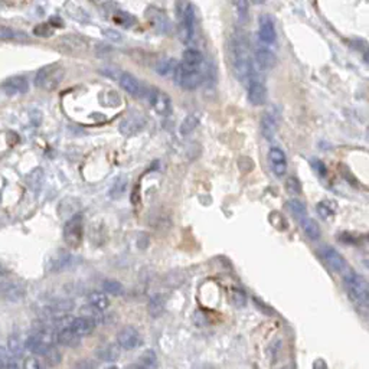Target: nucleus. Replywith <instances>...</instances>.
<instances>
[{
	"instance_id": "393cba45",
	"label": "nucleus",
	"mask_w": 369,
	"mask_h": 369,
	"mask_svg": "<svg viewBox=\"0 0 369 369\" xmlns=\"http://www.w3.org/2000/svg\"><path fill=\"white\" fill-rule=\"evenodd\" d=\"M88 301L90 304L94 306L95 309H98L100 312H104L110 307V300L107 295H104L103 292H92L88 295Z\"/></svg>"
},
{
	"instance_id": "49530a36",
	"label": "nucleus",
	"mask_w": 369,
	"mask_h": 369,
	"mask_svg": "<svg viewBox=\"0 0 369 369\" xmlns=\"http://www.w3.org/2000/svg\"><path fill=\"white\" fill-rule=\"evenodd\" d=\"M310 163L320 176H326V166L323 165V162H320L319 159H313V160H310Z\"/></svg>"
},
{
	"instance_id": "c756f323",
	"label": "nucleus",
	"mask_w": 369,
	"mask_h": 369,
	"mask_svg": "<svg viewBox=\"0 0 369 369\" xmlns=\"http://www.w3.org/2000/svg\"><path fill=\"white\" fill-rule=\"evenodd\" d=\"M178 62L173 58H162L157 64H156V73L162 76L173 74L175 68H176Z\"/></svg>"
},
{
	"instance_id": "3c124183",
	"label": "nucleus",
	"mask_w": 369,
	"mask_h": 369,
	"mask_svg": "<svg viewBox=\"0 0 369 369\" xmlns=\"http://www.w3.org/2000/svg\"><path fill=\"white\" fill-rule=\"evenodd\" d=\"M6 369H19L18 362H16V359H15V358H9V359H7Z\"/></svg>"
},
{
	"instance_id": "8fccbe9b",
	"label": "nucleus",
	"mask_w": 369,
	"mask_h": 369,
	"mask_svg": "<svg viewBox=\"0 0 369 369\" xmlns=\"http://www.w3.org/2000/svg\"><path fill=\"white\" fill-rule=\"evenodd\" d=\"M313 369H329V368H328L326 361H323V359H316V361L313 362Z\"/></svg>"
},
{
	"instance_id": "cd10ccee",
	"label": "nucleus",
	"mask_w": 369,
	"mask_h": 369,
	"mask_svg": "<svg viewBox=\"0 0 369 369\" xmlns=\"http://www.w3.org/2000/svg\"><path fill=\"white\" fill-rule=\"evenodd\" d=\"M199 126V115L198 114H187L184 118V121L181 123L179 131L182 136H189L192 131H195V129Z\"/></svg>"
},
{
	"instance_id": "7ed1b4c3",
	"label": "nucleus",
	"mask_w": 369,
	"mask_h": 369,
	"mask_svg": "<svg viewBox=\"0 0 369 369\" xmlns=\"http://www.w3.org/2000/svg\"><path fill=\"white\" fill-rule=\"evenodd\" d=\"M203 76H205V73L202 68L187 67V65H184L182 62H179L173 71L175 82L184 90H189V91L196 90L202 84Z\"/></svg>"
},
{
	"instance_id": "9b49d317",
	"label": "nucleus",
	"mask_w": 369,
	"mask_h": 369,
	"mask_svg": "<svg viewBox=\"0 0 369 369\" xmlns=\"http://www.w3.org/2000/svg\"><path fill=\"white\" fill-rule=\"evenodd\" d=\"M268 163L277 178H283L287 173V157L280 148H271L268 150Z\"/></svg>"
},
{
	"instance_id": "bb28decb",
	"label": "nucleus",
	"mask_w": 369,
	"mask_h": 369,
	"mask_svg": "<svg viewBox=\"0 0 369 369\" xmlns=\"http://www.w3.org/2000/svg\"><path fill=\"white\" fill-rule=\"evenodd\" d=\"M25 348H26L29 352L35 353V355L45 356V353L48 352L49 348H52V346H46V345H43V343H42L39 339H37L34 334H31V336H28V339L25 340Z\"/></svg>"
},
{
	"instance_id": "f03ea898",
	"label": "nucleus",
	"mask_w": 369,
	"mask_h": 369,
	"mask_svg": "<svg viewBox=\"0 0 369 369\" xmlns=\"http://www.w3.org/2000/svg\"><path fill=\"white\" fill-rule=\"evenodd\" d=\"M345 286L352 301L359 307L367 309L369 304V286L365 277L355 271H349L345 276Z\"/></svg>"
},
{
	"instance_id": "b1692460",
	"label": "nucleus",
	"mask_w": 369,
	"mask_h": 369,
	"mask_svg": "<svg viewBox=\"0 0 369 369\" xmlns=\"http://www.w3.org/2000/svg\"><path fill=\"white\" fill-rule=\"evenodd\" d=\"M79 312H81V317H84V319H87V320L92 322L95 326H97V325L104 323V316H103V312H100L98 309H95V307L91 306L90 303H88V304H85V306H82V307L79 309Z\"/></svg>"
},
{
	"instance_id": "dca6fc26",
	"label": "nucleus",
	"mask_w": 369,
	"mask_h": 369,
	"mask_svg": "<svg viewBox=\"0 0 369 369\" xmlns=\"http://www.w3.org/2000/svg\"><path fill=\"white\" fill-rule=\"evenodd\" d=\"M3 90L7 95H15V94H26L29 90V84L25 76H13L7 79L3 85Z\"/></svg>"
},
{
	"instance_id": "ddd939ff",
	"label": "nucleus",
	"mask_w": 369,
	"mask_h": 369,
	"mask_svg": "<svg viewBox=\"0 0 369 369\" xmlns=\"http://www.w3.org/2000/svg\"><path fill=\"white\" fill-rule=\"evenodd\" d=\"M254 61L259 71H268L274 68L276 65V55L267 46H257L256 54H254Z\"/></svg>"
},
{
	"instance_id": "58836bf2",
	"label": "nucleus",
	"mask_w": 369,
	"mask_h": 369,
	"mask_svg": "<svg viewBox=\"0 0 369 369\" xmlns=\"http://www.w3.org/2000/svg\"><path fill=\"white\" fill-rule=\"evenodd\" d=\"M45 359H46L51 365H58V364L61 362V353L52 346V348H49L48 352L45 353Z\"/></svg>"
},
{
	"instance_id": "ea45409f",
	"label": "nucleus",
	"mask_w": 369,
	"mask_h": 369,
	"mask_svg": "<svg viewBox=\"0 0 369 369\" xmlns=\"http://www.w3.org/2000/svg\"><path fill=\"white\" fill-rule=\"evenodd\" d=\"M317 212H319V215H320L322 218H325V220L332 218V215L334 214V211H333L332 208H329L326 202H320L317 205Z\"/></svg>"
},
{
	"instance_id": "4468645a",
	"label": "nucleus",
	"mask_w": 369,
	"mask_h": 369,
	"mask_svg": "<svg viewBox=\"0 0 369 369\" xmlns=\"http://www.w3.org/2000/svg\"><path fill=\"white\" fill-rule=\"evenodd\" d=\"M117 81H118L120 87L126 92H129L130 95H133V97L143 95V88H142L139 79L134 75L130 74V73H121Z\"/></svg>"
},
{
	"instance_id": "e433bc0d",
	"label": "nucleus",
	"mask_w": 369,
	"mask_h": 369,
	"mask_svg": "<svg viewBox=\"0 0 369 369\" xmlns=\"http://www.w3.org/2000/svg\"><path fill=\"white\" fill-rule=\"evenodd\" d=\"M54 32V29L51 28L49 23H40L34 28V35H37L39 37H51Z\"/></svg>"
},
{
	"instance_id": "a19ab883",
	"label": "nucleus",
	"mask_w": 369,
	"mask_h": 369,
	"mask_svg": "<svg viewBox=\"0 0 369 369\" xmlns=\"http://www.w3.org/2000/svg\"><path fill=\"white\" fill-rule=\"evenodd\" d=\"M97 364L92 359H81L78 362H75V365L73 369H95Z\"/></svg>"
},
{
	"instance_id": "a211bd4d",
	"label": "nucleus",
	"mask_w": 369,
	"mask_h": 369,
	"mask_svg": "<svg viewBox=\"0 0 369 369\" xmlns=\"http://www.w3.org/2000/svg\"><path fill=\"white\" fill-rule=\"evenodd\" d=\"M0 295H3L7 301H19L25 295V292L16 283L6 281L0 286Z\"/></svg>"
},
{
	"instance_id": "4c0bfd02",
	"label": "nucleus",
	"mask_w": 369,
	"mask_h": 369,
	"mask_svg": "<svg viewBox=\"0 0 369 369\" xmlns=\"http://www.w3.org/2000/svg\"><path fill=\"white\" fill-rule=\"evenodd\" d=\"M163 309V301H160V297H153L148 303V310L153 316L159 314Z\"/></svg>"
},
{
	"instance_id": "37998d69",
	"label": "nucleus",
	"mask_w": 369,
	"mask_h": 369,
	"mask_svg": "<svg viewBox=\"0 0 369 369\" xmlns=\"http://www.w3.org/2000/svg\"><path fill=\"white\" fill-rule=\"evenodd\" d=\"M232 303L235 304V306H244L245 304V295H244V292H241V290H232Z\"/></svg>"
},
{
	"instance_id": "a878e982",
	"label": "nucleus",
	"mask_w": 369,
	"mask_h": 369,
	"mask_svg": "<svg viewBox=\"0 0 369 369\" xmlns=\"http://www.w3.org/2000/svg\"><path fill=\"white\" fill-rule=\"evenodd\" d=\"M97 356H98L101 361H104V362H114V361H117L118 356H120V349H118V346L110 343V345L101 346V348L97 351Z\"/></svg>"
},
{
	"instance_id": "20e7f679",
	"label": "nucleus",
	"mask_w": 369,
	"mask_h": 369,
	"mask_svg": "<svg viewBox=\"0 0 369 369\" xmlns=\"http://www.w3.org/2000/svg\"><path fill=\"white\" fill-rule=\"evenodd\" d=\"M178 29L179 37L184 43H189L195 37V7L192 3H179L178 4Z\"/></svg>"
},
{
	"instance_id": "4be33fe9",
	"label": "nucleus",
	"mask_w": 369,
	"mask_h": 369,
	"mask_svg": "<svg viewBox=\"0 0 369 369\" xmlns=\"http://www.w3.org/2000/svg\"><path fill=\"white\" fill-rule=\"evenodd\" d=\"M56 343H59L62 346L75 348L81 343V337L76 336L71 329H64V331L56 332Z\"/></svg>"
},
{
	"instance_id": "79ce46f5",
	"label": "nucleus",
	"mask_w": 369,
	"mask_h": 369,
	"mask_svg": "<svg viewBox=\"0 0 369 369\" xmlns=\"http://www.w3.org/2000/svg\"><path fill=\"white\" fill-rule=\"evenodd\" d=\"M287 190L293 195H298L301 192V186H300V182L295 179V178H290L287 181Z\"/></svg>"
},
{
	"instance_id": "09e8293b",
	"label": "nucleus",
	"mask_w": 369,
	"mask_h": 369,
	"mask_svg": "<svg viewBox=\"0 0 369 369\" xmlns=\"http://www.w3.org/2000/svg\"><path fill=\"white\" fill-rule=\"evenodd\" d=\"M13 37H16L13 31L6 29V28H0V39H13Z\"/></svg>"
},
{
	"instance_id": "a18cd8bd",
	"label": "nucleus",
	"mask_w": 369,
	"mask_h": 369,
	"mask_svg": "<svg viewBox=\"0 0 369 369\" xmlns=\"http://www.w3.org/2000/svg\"><path fill=\"white\" fill-rule=\"evenodd\" d=\"M23 369H40V364L37 358L29 356L23 361Z\"/></svg>"
},
{
	"instance_id": "de8ad7c7",
	"label": "nucleus",
	"mask_w": 369,
	"mask_h": 369,
	"mask_svg": "<svg viewBox=\"0 0 369 369\" xmlns=\"http://www.w3.org/2000/svg\"><path fill=\"white\" fill-rule=\"evenodd\" d=\"M104 75L110 76V78H114V79H118V76L121 74V71L118 68H114V67H107V68H103L101 71Z\"/></svg>"
},
{
	"instance_id": "5701e85b",
	"label": "nucleus",
	"mask_w": 369,
	"mask_h": 369,
	"mask_svg": "<svg viewBox=\"0 0 369 369\" xmlns=\"http://www.w3.org/2000/svg\"><path fill=\"white\" fill-rule=\"evenodd\" d=\"M182 64L187 65V67H193V68H202L203 55L201 54V51H198L195 48H189L184 52Z\"/></svg>"
},
{
	"instance_id": "1a4fd4ad",
	"label": "nucleus",
	"mask_w": 369,
	"mask_h": 369,
	"mask_svg": "<svg viewBox=\"0 0 369 369\" xmlns=\"http://www.w3.org/2000/svg\"><path fill=\"white\" fill-rule=\"evenodd\" d=\"M117 343L120 348L126 351H133L142 345V336L139 331L134 329L133 326H126L117 333Z\"/></svg>"
},
{
	"instance_id": "f8f14e48",
	"label": "nucleus",
	"mask_w": 369,
	"mask_h": 369,
	"mask_svg": "<svg viewBox=\"0 0 369 369\" xmlns=\"http://www.w3.org/2000/svg\"><path fill=\"white\" fill-rule=\"evenodd\" d=\"M145 124H146V118L143 117V114L136 112V114L129 115L127 118H124V120L120 123L118 129H120V133H121L123 136L130 137V136H134L137 131H140V130L143 129Z\"/></svg>"
},
{
	"instance_id": "7c9ffc66",
	"label": "nucleus",
	"mask_w": 369,
	"mask_h": 369,
	"mask_svg": "<svg viewBox=\"0 0 369 369\" xmlns=\"http://www.w3.org/2000/svg\"><path fill=\"white\" fill-rule=\"evenodd\" d=\"M127 184H129V178L127 176H118L115 179V182L111 186V198H120V196H123L124 192H126V189H127Z\"/></svg>"
},
{
	"instance_id": "603ef678",
	"label": "nucleus",
	"mask_w": 369,
	"mask_h": 369,
	"mask_svg": "<svg viewBox=\"0 0 369 369\" xmlns=\"http://www.w3.org/2000/svg\"><path fill=\"white\" fill-rule=\"evenodd\" d=\"M6 358H7V352H6L4 348H1V346H0V359H3V361H4Z\"/></svg>"
},
{
	"instance_id": "9d476101",
	"label": "nucleus",
	"mask_w": 369,
	"mask_h": 369,
	"mask_svg": "<svg viewBox=\"0 0 369 369\" xmlns=\"http://www.w3.org/2000/svg\"><path fill=\"white\" fill-rule=\"evenodd\" d=\"M258 35L264 45H273L277 39L274 20L270 15H261L258 20Z\"/></svg>"
},
{
	"instance_id": "2f4dec72",
	"label": "nucleus",
	"mask_w": 369,
	"mask_h": 369,
	"mask_svg": "<svg viewBox=\"0 0 369 369\" xmlns=\"http://www.w3.org/2000/svg\"><path fill=\"white\" fill-rule=\"evenodd\" d=\"M289 208H290V211H292V215L297 220L298 223H301V222L309 217V215H307V211H306V208H304V205L300 202V201H295V199L290 201V202H289Z\"/></svg>"
},
{
	"instance_id": "864d4df0",
	"label": "nucleus",
	"mask_w": 369,
	"mask_h": 369,
	"mask_svg": "<svg viewBox=\"0 0 369 369\" xmlns=\"http://www.w3.org/2000/svg\"><path fill=\"white\" fill-rule=\"evenodd\" d=\"M278 369H295V367L293 365H284V367H281V368Z\"/></svg>"
},
{
	"instance_id": "39448f33",
	"label": "nucleus",
	"mask_w": 369,
	"mask_h": 369,
	"mask_svg": "<svg viewBox=\"0 0 369 369\" xmlns=\"http://www.w3.org/2000/svg\"><path fill=\"white\" fill-rule=\"evenodd\" d=\"M64 75H65V71L59 65L54 64V65L43 67L35 75V85L42 88V90L52 91L62 82Z\"/></svg>"
},
{
	"instance_id": "6e6552de",
	"label": "nucleus",
	"mask_w": 369,
	"mask_h": 369,
	"mask_svg": "<svg viewBox=\"0 0 369 369\" xmlns=\"http://www.w3.org/2000/svg\"><path fill=\"white\" fill-rule=\"evenodd\" d=\"M247 95H248V101L256 107L265 104L267 88H265L264 82L259 79L258 76H251L248 79V92H247Z\"/></svg>"
},
{
	"instance_id": "aec40b11",
	"label": "nucleus",
	"mask_w": 369,
	"mask_h": 369,
	"mask_svg": "<svg viewBox=\"0 0 369 369\" xmlns=\"http://www.w3.org/2000/svg\"><path fill=\"white\" fill-rule=\"evenodd\" d=\"M277 120L271 112H265L261 118V133L262 137L268 142H271L276 137Z\"/></svg>"
},
{
	"instance_id": "473e14b6",
	"label": "nucleus",
	"mask_w": 369,
	"mask_h": 369,
	"mask_svg": "<svg viewBox=\"0 0 369 369\" xmlns=\"http://www.w3.org/2000/svg\"><path fill=\"white\" fill-rule=\"evenodd\" d=\"M26 184H29L31 189L39 190V189H40V184H43V170H42L40 167L32 170V172L26 176Z\"/></svg>"
},
{
	"instance_id": "f257e3e1",
	"label": "nucleus",
	"mask_w": 369,
	"mask_h": 369,
	"mask_svg": "<svg viewBox=\"0 0 369 369\" xmlns=\"http://www.w3.org/2000/svg\"><path fill=\"white\" fill-rule=\"evenodd\" d=\"M229 61L232 67V73L238 81L245 82L253 76V58L250 52V42L240 31L234 32L231 37Z\"/></svg>"
},
{
	"instance_id": "5fc2aeb1",
	"label": "nucleus",
	"mask_w": 369,
	"mask_h": 369,
	"mask_svg": "<svg viewBox=\"0 0 369 369\" xmlns=\"http://www.w3.org/2000/svg\"><path fill=\"white\" fill-rule=\"evenodd\" d=\"M0 369H4V361L0 359Z\"/></svg>"
},
{
	"instance_id": "f3484780",
	"label": "nucleus",
	"mask_w": 369,
	"mask_h": 369,
	"mask_svg": "<svg viewBox=\"0 0 369 369\" xmlns=\"http://www.w3.org/2000/svg\"><path fill=\"white\" fill-rule=\"evenodd\" d=\"M74 264V257L68 254L67 251H59L55 257H52L49 261V270L51 271H62L70 268Z\"/></svg>"
},
{
	"instance_id": "423d86ee",
	"label": "nucleus",
	"mask_w": 369,
	"mask_h": 369,
	"mask_svg": "<svg viewBox=\"0 0 369 369\" xmlns=\"http://www.w3.org/2000/svg\"><path fill=\"white\" fill-rule=\"evenodd\" d=\"M319 253H320L322 259L326 262V265L334 273H345L348 270V261L337 250H334L331 245H323Z\"/></svg>"
},
{
	"instance_id": "6ab92c4d",
	"label": "nucleus",
	"mask_w": 369,
	"mask_h": 369,
	"mask_svg": "<svg viewBox=\"0 0 369 369\" xmlns=\"http://www.w3.org/2000/svg\"><path fill=\"white\" fill-rule=\"evenodd\" d=\"M74 301L73 300H56L55 303H52L46 310V317L49 316L51 319L54 317H59V316H65L68 314L73 309H74Z\"/></svg>"
},
{
	"instance_id": "72a5a7b5",
	"label": "nucleus",
	"mask_w": 369,
	"mask_h": 369,
	"mask_svg": "<svg viewBox=\"0 0 369 369\" xmlns=\"http://www.w3.org/2000/svg\"><path fill=\"white\" fill-rule=\"evenodd\" d=\"M103 289L106 293L112 295H124V287L121 283L115 281V280H104L103 281Z\"/></svg>"
},
{
	"instance_id": "c9c22d12",
	"label": "nucleus",
	"mask_w": 369,
	"mask_h": 369,
	"mask_svg": "<svg viewBox=\"0 0 369 369\" xmlns=\"http://www.w3.org/2000/svg\"><path fill=\"white\" fill-rule=\"evenodd\" d=\"M140 365L143 368L146 369H154L157 367V358H156V353L153 351H146L143 355H142V359H140Z\"/></svg>"
},
{
	"instance_id": "f704fd0d",
	"label": "nucleus",
	"mask_w": 369,
	"mask_h": 369,
	"mask_svg": "<svg viewBox=\"0 0 369 369\" xmlns=\"http://www.w3.org/2000/svg\"><path fill=\"white\" fill-rule=\"evenodd\" d=\"M7 346H9V352L12 353V356L16 359V358H20L22 353H23V343L20 342L16 334H12L9 336L7 339Z\"/></svg>"
},
{
	"instance_id": "412c9836",
	"label": "nucleus",
	"mask_w": 369,
	"mask_h": 369,
	"mask_svg": "<svg viewBox=\"0 0 369 369\" xmlns=\"http://www.w3.org/2000/svg\"><path fill=\"white\" fill-rule=\"evenodd\" d=\"M70 329H71L76 336L84 337V336H88V334H91V333L94 332L95 325H94L92 322H90V320L84 319V317H74Z\"/></svg>"
},
{
	"instance_id": "0eeeda50",
	"label": "nucleus",
	"mask_w": 369,
	"mask_h": 369,
	"mask_svg": "<svg viewBox=\"0 0 369 369\" xmlns=\"http://www.w3.org/2000/svg\"><path fill=\"white\" fill-rule=\"evenodd\" d=\"M82 215L75 214L73 218H70L65 228H64V240L68 242L71 247H78L82 241Z\"/></svg>"
},
{
	"instance_id": "c85d7f7f",
	"label": "nucleus",
	"mask_w": 369,
	"mask_h": 369,
	"mask_svg": "<svg viewBox=\"0 0 369 369\" xmlns=\"http://www.w3.org/2000/svg\"><path fill=\"white\" fill-rule=\"evenodd\" d=\"M300 225H301L304 234H306L312 241H316L320 238V234H322V232H320V226H319V223L314 221V220H312L310 217H307Z\"/></svg>"
},
{
	"instance_id": "c03bdc74",
	"label": "nucleus",
	"mask_w": 369,
	"mask_h": 369,
	"mask_svg": "<svg viewBox=\"0 0 369 369\" xmlns=\"http://www.w3.org/2000/svg\"><path fill=\"white\" fill-rule=\"evenodd\" d=\"M103 35L107 37V39L112 40V42H121L123 40L121 34L117 32V31H114V29H106V31H103Z\"/></svg>"
},
{
	"instance_id": "2eb2a0df",
	"label": "nucleus",
	"mask_w": 369,
	"mask_h": 369,
	"mask_svg": "<svg viewBox=\"0 0 369 369\" xmlns=\"http://www.w3.org/2000/svg\"><path fill=\"white\" fill-rule=\"evenodd\" d=\"M151 106L153 110L156 111L159 115H167L172 111V101L170 97L167 95L166 92L157 91L151 95Z\"/></svg>"
}]
</instances>
